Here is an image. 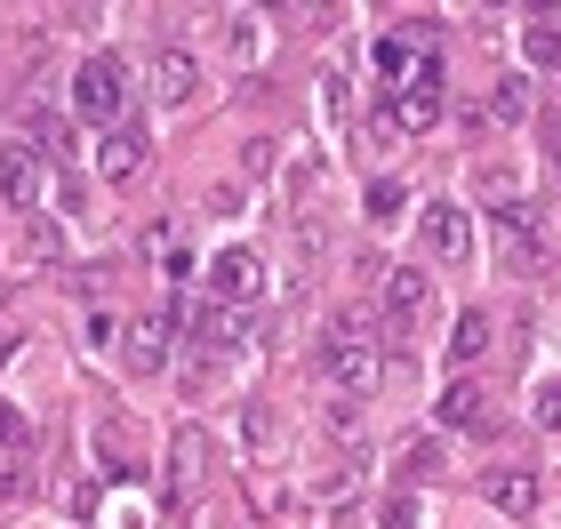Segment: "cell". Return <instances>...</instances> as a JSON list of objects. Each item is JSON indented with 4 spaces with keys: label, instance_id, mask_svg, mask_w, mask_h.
Instances as JSON below:
<instances>
[{
    "label": "cell",
    "instance_id": "6da1fadb",
    "mask_svg": "<svg viewBox=\"0 0 561 529\" xmlns=\"http://www.w3.org/2000/svg\"><path fill=\"white\" fill-rule=\"evenodd\" d=\"M321 377H329L345 401L377 393V377H386V345H377V321H369V313H337V321L321 330Z\"/></svg>",
    "mask_w": 561,
    "mask_h": 529
},
{
    "label": "cell",
    "instance_id": "7a4b0ae2",
    "mask_svg": "<svg viewBox=\"0 0 561 529\" xmlns=\"http://www.w3.org/2000/svg\"><path fill=\"white\" fill-rule=\"evenodd\" d=\"M72 113L89 120V129H129V65L113 57V48H96V57H81V72H72Z\"/></svg>",
    "mask_w": 561,
    "mask_h": 529
},
{
    "label": "cell",
    "instance_id": "3957f363",
    "mask_svg": "<svg viewBox=\"0 0 561 529\" xmlns=\"http://www.w3.org/2000/svg\"><path fill=\"white\" fill-rule=\"evenodd\" d=\"M433 120H442V65H433V57H417V72H410V81L377 96V129L417 137V129H433Z\"/></svg>",
    "mask_w": 561,
    "mask_h": 529
},
{
    "label": "cell",
    "instance_id": "277c9868",
    "mask_svg": "<svg viewBox=\"0 0 561 529\" xmlns=\"http://www.w3.org/2000/svg\"><path fill=\"white\" fill-rule=\"evenodd\" d=\"M257 297H265V257H257V249H217V257H209V306L257 313Z\"/></svg>",
    "mask_w": 561,
    "mask_h": 529
},
{
    "label": "cell",
    "instance_id": "5b68a950",
    "mask_svg": "<svg viewBox=\"0 0 561 529\" xmlns=\"http://www.w3.org/2000/svg\"><path fill=\"white\" fill-rule=\"evenodd\" d=\"M41 193H48V161H41L24 137H9V145H0V200H9L16 217H33Z\"/></svg>",
    "mask_w": 561,
    "mask_h": 529
},
{
    "label": "cell",
    "instance_id": "8992f818",
    "mask_svg": "<svg viewBox=\"0 0 561 529\" xmlns=\"http://www.w3.org/2000/svg\"><path fill=\"white\" fill-rule=\"evenodd\" d=\"M201 490H209V434H201V425H176L169 434V497L193 506Z\"/></svg>",
    "mask_w": 561,
    "mask_h": 529
},
{
    "label": "cell",
    "instance_id": "52a82bcc",
    "mask_svg": "<svg viewBox=\"0 0 561 529\" xmlns=\"http://www.w3.org/2000/svg\"><path fill=\"white\" fill-rule=\"evenodd\" d=\"M433 417H442V434H473V441L497 434V401H490V386H473V377H457Z\"/></svg>",
    "mask_w": 561,
    "mask_h": 529
},
{
    "label": "cell",
    "instance_id": "ba28073f",
    "mask_svg": "<svg viewBox=\"0 0 561 529\" xmlns=\"http://www.w3.org/2000/svg\"><path fill=\"white\" fill-rule=\"evenodd\" d=\"M377 281H386V297H377V306H386V321H393V330H417V321L433 313V281H425L417 265H386Z\"/></svg>",
    "mask_w": 561,
    "mask_h": 529
},
{
    "label": "cell",
    "instance_id": "9c48e42d",
    "mask_svg": "<svg viewBox=\"0 0 561 529\" xmlns=\"http://www.w3.org/2000/svg\"><path fill=\"white\" fill-rule=\"evenodd\" d=\"M417 233H425V249H433L442 265H466V257H473V217L457 209V200H433V209L417 217Z\"/></svg>",
    "mask_w": 561,
    "mask_h": 529
},
{
    "label": "cell",
    "instance_id": "30bf717a",
    "mask_svg": "<svg viewBox=\"0 0 561 529\" xmlns=\"http://www.w3.org/2000/svg\"><path fill=\"white\" fill-rule=\"evenodd\" d=\"M169 313H145V321H129V330H121V361H129L137 377H152V369H169Z\"/></svg>",
    "mask_w": 561,
    "mask_h": 529
},
{
    "label": "cell",
    "instance_id": "8fae6325",
    "mask_svg": "<svg viewBox=\"0 0 561 529\" xmlns=\"http://www.w3.org/2000/svg\"><path fill=\"white\" fill-rule=\"evenodd\" d=\"M152 96H161V105H193L201 96V65L185 48H152Z\"/></svg>",
    "mask_w": 561,
    "mask_h": 529
},
{
    "label": "cell",
    "instance_id": "7c38bea8",
    "mask_svg": "<svg viewBox=\"0 0 561 529\" xmlns=\"http://www.w3.org/2000/svg\"><path fill=\"white\" fill-rule=\"evenodd\" d=\"M137 169H145V129L129 120V129H113L96 145V176H105V185H137Z\"/></svg>",
    "mask_w": 561,
    "mask_h": 529
},
{
    "label": "cell",
    "instance_id": "4fadbf2b",
    "mask_svg": "<svg viewBox=\"0 0 561 529\" xmlns=\"http://www.w3.org/2000/svg\"><path fill=\"white\" fill-rule=\"evenodd\" d=\"M529 225H538L529 209H505V217H497V233H505V257H514V273H553V249H546L538 233H529Z\"/></svg>",
    "mask_w": 561,
    "mask_h": 529
},
{
    "label": "cell",
    "instance_id": "5bb4252c",
    "mask_svg": "<svg viewBox=\"0 0 561 529\" xmlns=\"http://www.w3.org/2000/svg\"><path fill=\"white\" fill-rule=\"evenodd\" d=\"M33 153L57 169V161H72V129H65V113H48V105H24V129H16Z\"/></svg>",
    "mask_w": 561,
    "mask_h": 529
},
{
    "label": "cell",
    "instance_id": "9a60e30c",
    "mask_svg": "<svg viewBox=\"0 0 561 529\" xmlns=\"http://www.w3.org/2000/svg\"><path fill=\"white\" fill-rule=\"evenodd\" d=\"M16 249H24V265H65V225L33 209V217H16Z\"/></svg>",
    "mask_w": 561,
    "mask_h": 529
},
{
    "label": "cell",
    "instance_id": "2e32d148",
    "mask_svg": "<svg viewBox=\"0 0 561 529\" xmlns=\"http://www.w3.org/2000/svg\"><path fill=\"white\" fill-rule=\"evenodd\" d=\"M481 497H490L497 514H514V521H529V514H538V482H529L522 465H497L490 482H481Z\"/></svg>",
    "mask_w": 561,
    "mask_h": 529
},
{
    "label": "cell",
    "instance_id": "e0dca14e",
    "mask_svg": "<svg viewBox=\"0 0 561 529\" xmlns=\"http://www.w3.org/2000/svg\"><path fill=\"white\" fill-rule=\"evenodd\" d=\"M473 200H481V209H490V217L522 209V176L505 169V161H481V169H473Z\"/></svg>",
    "mask_w": 561,
    "mask_h": 529
},
{
    "label": "cell",
    "instance_id": "ac0fdd59",
    "mask_svg": "<svg viewBox=\"0 0 561 529\" xmlns=\"http://www.w3.org/2000/svg\"><path fill=\"white\" fill-rule=\"evenodd\" d=\"M529 113H538V89H529L522 72H505V81L490 89V120H497V129H522Z\"/></svg>",
    "mask_w": 561,
    "mask_h": 529
},
{
    "label": "cell",
    "instance_id": "d6986e66",
    "mask_svg": "<svg viewBox=\"0 0 561 529\" xmlns=\"http://www.w3.org/2000/svg\"><path fill=\"white\" fill-rule=\"evenodd\" d=\"M522 57L538 65V72H561V9L529 16V33H522Z\"/></svg>",
    "mask_w": 561,
    "mask_h": 529
},
{
    "label": "cell",
    "instance_id": "ffe728a7",
    "mask_svg": "<svg viewBox=\"0 0 561 529\" xmlns=\"http://www.w3.org/2000/svg\"><path fill=\"white\" fill-rule=\"evenodd\" d=\"M490 337H497V321H490V313L473 306L466 321H457V337H449V361H457V369H473L481 353H490Z\"/></svg>",
    "mask_w": 561,
    "mask_h": 529
},
{
    "label": "cell",
    "instance_id": "44dd1931",
    "mask_svg": "<svg viewBox=\"0 0 561 529\" xmlns=\"http://www.w3.org/2000/svg\"><path fill=\"white\" fill-rule=\"evenodd\" d=\"M225 48H233L241 65H257V48H265V33H257V16H249V9H225Z\"/></svg>",
    "mask_w": 561,
    "mask_h": 529
},
{
    "label": "cell",
    "instance_id": "7402d4cb",
    "mask_svg": "<svg viewBox=\"0 0 561 529\" xmlns=\"http://www.w3.org/2000/svg\"><path fill=\"white\" fill-rule=\"evenodd\" d=\"M401 473H417V482H433V473H442V434H417L410 449H401Z\"/></svg>",
    "mask_w": 561,
    "mask_h": 529
},
{
    "label": "cell",
    "instance_id": "603a6c76",
    "mask_svg": "<svg viewBox=\"0 0 561 529\" xmlns=\"http://www.w3.org/2000/svg\"><path fill=\"white\" fill-rule=\"evenodd\" d=\"M529 417H538L546 434H561V377H546V386L529 393Z\"/></svg>",
    "mask_w": 561,
    "mask_h": 529
},
{
    "label": "cell",
    "instance_id": "cb8c5ba5",
    "mask_svg": "<svg viewBox=\"0 0 561 529\" xmlns=\"http://www.w3.org/2000/svg\"><path fill=\"white\" fill-rule=\"evenodd\" d=\"M241 434H249V449H273V410H265V401L241 410Z\"/></svg>",
    "mask_w": 561,
    "mask_h": 529
},
{
    "label": "cell",
    "instance_id": "d4e9b609",
    "mask_svg": "<svg viewBox=\"0 0 561 529\" xmlns=\"http://www.w3.org/2000/svg\"><path fill=\"white\" fill-rule=\"evenodd\" d=\"M321 425H329L337 441H353V434H362V410H353V401H329V410H321Z\"/></svg>",
    "mask_w": 561,
    "mask_h": 529
},
{
    "label": "cell",
    "instance_id": "484cf974",
    "mask_svg": "<svg viewBox=\"0 0 561 529\" xmlns=\"http://www.w3.org/2000/svg\"><path fill=\"white\" fill-rule=\"evenodd\" d=\"M401 200H410V193H401L393 176H377V185H369V217H401Z\"/></svg>",
    "mask_w": 561,
    "mask_h": 529
},
{
    "label": "cell",
    "instance_id": "4316f807",
    "mask_svg": "<svg viewBox=\"0 0 561 529\" xmlns=\"http://www.w3.org/2000/svg\"><path fill=\"white\" fill-rule=\"evenodd\" d=\"M24 441V410H16V401H0V449H16Z\"/></svg>",
    "mask_w": 561,
    "mask_h": 529
},
{
    "label": "cell",
    "instance_id": "83f0119b",
    "mask_svg": "<svg viewBox=\"0 0 561 529\" xmlns=\"http://www.w3.org/2000/svg\"><path fill=\"white\" fill-rule=\"evenodd\" d=\"M113 337H121V321L105 306H89V345H113Z\"/></svg>",
    "mask_w": 561,
    "mask_h": 529
},
{
    "label": "cell",
    "instance_id": "f1b7e54d",
    "mask_svg": "<svg viewBox=\"0 0 561 529\" xmlns=\"http://www.w3.org/2000/svg\"><path fill=\"white\" fill-rule=\"evenodd\" d=\"M241 169H249V176H273V145L257 137V145H249V153H241Z\"/></svg>",
    "mask_w": 561,
    "mask_h": 529
},
{
    "label": "cell",
    "instance_id": "f546056e",
    "mask_svg": "<svg viewBox=\"0 0 561 529\" xmlns=\"http://www.w3.org/2000/svg\"><path fill=\"white\" fill-rule=\"evenodd\" d=\"M16 497H33V482H24V473H9V465H0V506H16Z\"/></svg>",
    "mask_w": 561,
    "mask_h": 529
},
{
    "label": "cell",
    "instance_id": "4dcf8cb0",
    "mask_svg": "<svg viewBox=\"0 0 561 529\" xmlns=\"http://www.w3.org/2000/svg\"><path fill=\"white\" fill-rule=\"evenodd\" d=\"M386 529H417V506H410V497H393V506H386Z\"/></svg>",
    "mask_w": 561,
    "mask_h": 529
},
{
    "label": "cell",
    "instance_id": "1f68e13d",
    "mask_svg": "<svg viewBox=\"0 0 561 529\" xmlns=\"http://www.w3.org/2000/svg\"><path fill=\"white\" fill-rule=\"evenodd\" d=\"M553 176H561V145H553Z\"/></svg>",
    "mask_w": 561,
    "mask_h": 529
}]
</instances>
